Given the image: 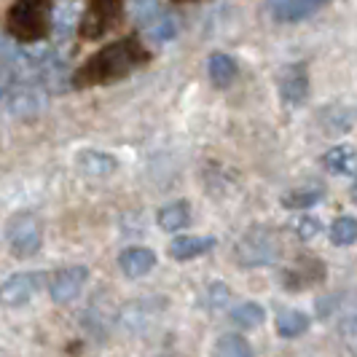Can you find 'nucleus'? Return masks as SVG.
Wrapping results in <instances>:
<instances>
[{
    "instance_id": "nucleus-1",
    "label": "nucleus",
    "mask_w": 357,
    "mask_h": 357,
    "mask_svg": "<svg viewBox=\"0 0 357 357\" xmlns=\"http://www.w3.org/2000/svg\"><path fill=\"white\" fill-rule=\"evenodd\" d=\"M148 59H151V52L145 49L140 38L129 36L113 40L97 54H91L89 59L73 73V86L86 89V86H105L113 81H121L137 68H143Z\"/></svg>"
},
{
    "instance_id": "nucleus-2",
    "label": "nucleus",
    "mask_w": 357,
    "mask_h": 357,
    "mask_svg": "<svg viewBox=\"0 0 357 357\" xmlns=\"http://www.w3.org/2000/svg\"><path fill=\"white\" fill-rule=\"evenodd\" d=\"M52 3L43 0H17L8 8V33L19 43H40L52 30Z\"/></svg>"
},
{
    "instance_id": "nucleus-3",
    "label": "nucleus",
    "mask_w": 357,
    "mask_h": 357,
    "mask_svg": "<svg viewBox=\"0 0 357 357\" xmlns=\"http://www.w3.org/2000/svg\"><path fill=\"white\" fill-rule=\"evenodd\" d=\"M236 264L239 266H268L280 258L282 245L271 229H252L236 242Z\"/></svg>"
},
{
    "instance_id": "nucleus-4",
    "label": "nucleus",
    "mask_w": 357,
    "mask_h": 357,
    "mask_svg": "<svg viewBox=\"0 0 357 357\" xmlns=\"http://www.w3.org/2000/svg\"><path fill=\"white\" fill-rule=\"evenodd\" d=\"M6 239L17 258H30L43 245V220L36 213H17L6 223Z\"/></svg>"
},
{
    "instance_id": "nucleus-5",
    "label": "nucleus",
    "mask_w": 357,
    "mask_h": 357,
    "mask_svg": "<svg viewBox=\"0 0 357 357\" xmlns=\"http://www.w3.org/2000/svg\"><path fill=\"white\" fill-rule=\"evenodd\" d=\"M124 14V3L119 0H94L84 8L78 19V36L86 40H100L107 30H113Z\"/></svg>"
},
{
    "instance_id": "nucleus-6",
    "label": "nucleus",
    "mask_w": 357,
    "mask_h": 357,
    "mask_svg": "<svg viewBox=\"0 0 357 357\" xmlns=\"http://www.w3.org/2000/svg\"><path fill=\"white\" fill-rule=\"evenodd\" d=\"M89 280V268L86 266H65L56 268L49 277V296L56 304H70L73 298H78V293L84 290Z\"/></svg>"
},
{
    "instance_id": "nucleus-7",
    "label": "nucleus",
    "mask_w": 357,
    "mask_h": 357,
    "mask_svg": "<svg viewBox=\"0 0 357 357\" xmlns=\"http://www.w3.org/2000/svg\"><path fill=\"white\" fill-rule=\"evenodd\" d=\"M43 285V274L40 271H22L8 277L3 285H0V304L6 306H22L27 304L33 296Z\"/></svg>"
},
{
    "instance_id": "nucleus-8",
    "label": "nucleus",
    "mask_w": 357,
    "mask_h": 357,
    "mask_svg": "<svg viewBox=\"0 0 357 357\" xmlns=\"http://www.w3.org/2000/svg\"><path fill=\"white\" fill-rule=\"evenodd\" d=\"M309 94V70L304 62H293L280 73V97L285 105H301Z\"/></svg>"
},
{
    "instance_id": "nucleus-9",
    "label": "nucleus",
    "mask_w": 357,
    "mask_h": 357,
    "mask_svg": "<svg viewBox=\"0 0 357 357\" xmlns=\"http://www.w3.org/2000/svg\"><path fill=\"white\" fill-rule=\"evenodd\" d=\"M317 124L322 126L325 135H347L357 124V107L347 105H328L320 110Z\"/></svg>"
},
{
    "instance_id": "nucleus-10",
    "label": "nucleus",
    "mask_w": 357,
    "mask_h": 357,
    "mask_svg": "<svg viewBox=\"0 0 357 357\" xmlns=\"http://www.w3.org/2000/svg\"><path fill=\"white\" fill-rule=\"evenodd\" d=\"M43 107H46V100L36 86H19L8 94V110L19 119H33Z\"/></svg>"
},
{
    "instance_id": "nucleus-11",
    "label": "nucleus",
    "mask_w": 357,
    "mask_h": 357,
    "mask_svg": "<svg viewBox=\"0 0 357 357\" xmlns=\"http://www.w3.org/2000/svg\"><path fill=\"white\" fill-rule=\"evenodd\" d=\"M75 164H78V169L84 172V175H89V178H107V175H113L116 169H119V161L116 156H110L105 151H81L78 156H75Z\"/></svg>"
},
{
    "instance_id": "nucleus-12",
    "label": "nucleus",
    "mask_w": 357,
    "mask_h": 357,
    "mask_svg": "<svg viewBox=\"0 0 357 357\" xmlns=\"http://www.w3.org/2000/svg\"><path fill=\"white\" fill-rule=\"evenodd\" d=\"M119 266L126 277L137 280V277H145L151 268L156 266V252L148 250V248H126L121 255H119Z\"/></svg>"
},
{
    "instance_id": "nucleus-13",
    "label": "nucleus",
    "mask_w": 357,
    "mask_h": 357,
    "mask_svg": "<svg viewBox=\"0 0 357 357\" xmlns=\"http://www.w3.org/2000/svg\"><path fill=\"white\" fill-rule=\"evenodd\" d=\"M322 8V3L317 0H280L271 6V14L277 22H304V19L314 17Z\"/></svg>"
},
{
    "instance_id": "nucleus-14",
    "label": "nucleus",
    "mask_w": 357,
    "mask_h": 357,
    "mask_svg": "<svg viewBox=\"0 0 357 357\" xmlns=\"http://www.w3.org/2000/svg\"><path fill=\"white\" fill-rule=\"evenodd\" d=\"M213 248V236H178V239L169 242V255L175 261H194L199 255H207Z\"/></svg>"
},
{
    "instance_id": "nucleus-15",
    "label": "nucleus",
    "mask_w": 357,
    "mask_h": 357,
    "mask_svg": "<svg viewBox=\"0 0 357 357\" xmlns=\"http://www.w3.org/2000/svg\"><path fill=\"white\" fill-rule=\"evenodd\" d=\"M156 220H159V229L164 231L175 234V231H183L188 223H191V204L188 202H169V204H164L156 215Z\"/></svg>"
},
{
    "instance_id": "nucleus-16",
    "label": "nucleus",
    "mask_w": 357,
    "mask_h": 357,
    "mask_svg": "<svg viewBox=\"0 0 357 357\" xmlns=\"http://www.w3.org/2000/svg\"><path fill=\"white\" fill-rule=\"evenodd\" d=\"M312 268H322V264L317 258H301L296 266H290L282 274L285 280H282V285L290 287V290H301V287H309L314 285V282H320L325 274H312Z\"/></svg>"
},
{
    "instance_id": "nucleus-17",
    "label": "nucleus",
    "mask_w": 357,
    "mask_h": 357,
    "mask_svg": "<svg viewBox=\"0 0 357 357\" xmlns=\"http://www.w3.org/2000/svg\"><path fill=\"white\" fill-rule=\"evenodd\" d=\"M322 164H325L333 175H355L357 151L352 145H336V148H331V151L322 156Z\"/></svg>"
},
{
    "instance_id": "nucleus-18",
    "label": "nucleus",
    "mask_w": 357,
    "mask_h": 357,
    "mask_svg": "<svg viewBox=\"0 0 357 357\" xmlns=\"http://www.w3.org/2000/svg\"><path fill=\"white\" fill-rule=\"evenodd\" d=\"M236 59L229 56V54L223 52H215L210 54V59H207V73H210V81H213L215 86H229L234 78H236Z\"/></svg>"
},
{
    "instance_id": "nucleus-19",
    "label": "nucleus",
    "mask_w": 357,
    "mask_h": 357,
    "mask_svg": "<svg viewBox=\"0 0 357 357\" xmlns=\"http://www.w3.org/2000/svg\"><path fill=\"white\" fill-rule=\"evenodd\" d=\"M309 331V314L298 312V309H287L277 314V333L282 339H298Z\"/></svg>"
},
{
    "instance_id": "nucleus-20",
    "label": "nucleus",
    "mask_w": 357,
    "mask_h": 357,
    "mask_svg": "<svg viewBox=\"0 0 357 357\" xmlns=\"http://www.w3.org/2000/svg\"><path fill=\"white\" fill-rule=\"evenodd\" d=\"M213 357H252V349L242 336L226 333V336H220V339L215 341Z\"/></svg>"
},
{
    "instance_id": "nucleus-21",
    "label": "nucleus",
    "mask_w": 357,
    "mask_h": 357,
    "mask_svg": "<svg viewBox=\"0 0 357 357\" xmlns=\"http://www.w3.org/2000/svg\"><path fill=\"white\" fill-rule=\"evenodd\" d=\"M231 320L236 322L239 328L250 331V328L264 325V320H266V312H264V306L255 304V301H245V304H239L231 312Z\"/></svg>"
},
{
    "instance_id": "nucleus-22",
    "label": "nucleus",
    "mask_w": 357,
    "mask_h": 357,
    "mask_svg": "<svg viewBox=\"0 0 357 357\" xmlns=\"http://www.w3.org/2000/svg\"><path fill=\"white\" fill-rule=\"evenodd\" d=\"M145 30H148V36L153 38L156 43H167V40H172V38L178 36V19L172 17V14H159L153 22L145 24Z\"/></svg>"
},
{
    "instance_id": "nucleus-23",
    "label": "nucleus",
    "mask_w": 357,
    "mask_h": 357,
    "mask_svg": "<svg viewBox=\"0 0 357 357\" xmlns=\"http://www.w3.org/2000/svg\"><path fill=\"white\" fill-rule=\"evenodd\" d=\"M320 199H322L320 188H296V191H287L285 197H282V207H287V210H309Z\"/></svg>"
},
{
    "instance_id": "nucleus-24",
    "label": "nucleus",
    "mask_w": 357,
    "mask_h": 357,
    "mask_svg": "<svg viewBox=\"0 0 357 357\" xmlns=\"http://www.w3.org/2000/svg\"><path fill=\"white\" fill-rule=\"evenodd\" d=\"M331 242L347 248V245H355L357 242V220L355 218H339L333 226H331Z\"/></svg>"
},
{
    "instance_id": "nucleus-25",
    "label": "nucleus",
    "mask_w": 357,
    "mask_h": 357,
    "mask_svg": "<svg viewBox=\"0 0 357 357\" xmlns=\"http://www.w3.org/2000/svg\"><path fill=\"white\" fill-rule=\"evenodd\" d=\"M229 298H231V290L223 285V282H215V285L207 287V296H204V304L210 306L213 312L218 309H223V306L229 304Z\"/></svg>"
},
{
    "instance_id": "nucleus-26",
    "label": "nucleus",
    "mask_w": 357,
    "mask_h": 357,
    "mask_svg": "<svg viewBox=\"0 0 357 357\" xmlns=\"http://www.w3.org/2000/svg\"><path fill=\"white\" fill-rule=\"evenodd\" d=\"M293 231L298 234L301 239H314L320 234V220L312 218V215H301L296 223H293Z\"/></svg>"
},
{
    "instance_id": "nucleus-27",
    "label": "nucleus",
    "mask_w": 357,
    "mask_h": 357,
    "mask_svg": "<svg viewBox=\"0 0 357 357\" xmlns=\"http://www.w3.org/2000/svg\"><path fill=\"white\" fill-rule=\"evenodd\" d=\"M132 11H135V17H137L140 24H148V22H153L161 14V6L159 3H135Z\"/></svg>"
},
{
    "instance_id": "nucleus-28",
    "label": "nucleus",
    "mask_w": 357,
    "mask_h": 357,
    "mask_svg": "<svg viewBox=\"0 0 357 357\" xmlns=\"http://www.w3.org/2000/svg\"><path fill=\"white\" fill-rule=\"evenodd\" d=\"M349 197H352V202H355V204H357V183H355V185H352V191H349Z\"/></svg>"
},
{
    "instance_id": "nucleus-29",
    "label": "nucleus",
    "mask_w": 357,
    "mask_h": 357,
    "mask_svg": "<svg viewBox=\"0 0 357 357\" xmlns=\"http://www.w3.org/2000/svg\"><path fill=\"white\" fill-rule=\"evenodd\" d=\"M0 94H3V81H0Z\"/></svg>"
},
{
    "instance_id": "nucleus-30",
    "label": "nucleus",
    "mask_w": 357,
    "mask_h": 357,
    "mask_svg": "<svg viewBox=\"0 0 357 357\" xmlns=\"http://www.w3.org/2000/svg\"><path fill=\"white\" fill-rule=\"evenodd\" d=\"M0 357H6V355H3V352H0Z\"/></svg>"
}]
</instances>
